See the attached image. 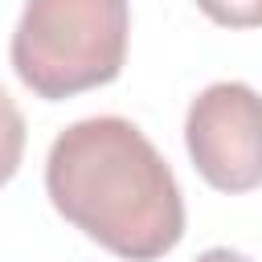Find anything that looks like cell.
<instances>
[{
  "label": "cell",
  "mask_w": 262,
  "mask_h": 262,
  "mask_svg": "<svg viewBox=\"0 0 262 262\" xmlns=\"http://www.w3.org/2000/svg\"><path fill=\"white\" fill-rule=\"evenodd\" d=\"M25 156V115L12 102V94L0 86V184L12 180V172L20 168Z\"/></svg>",
  "instance_id": "4"
},
{
  "label": "cell",
  "mask_w": 262,
  "mask_h": 262,
  "mask_svg": "<svg viewBox=\"0 0 262 262\" xmlns=\"http://www.w3.org/2000/svg\"><path fill=\"white\" fill-rule=\"evenodd\" d=\"M196 8L225 29H258L262 25V0H196Z\"/></svg>",
  "instance_id": "5"
},
{
  "label": "cell",
  "mask_w": 262,
  "mask_h": 262,
  "mask_svg": "<svg viewBox=\"0 0 262 262\" xmlns=\"http://www.w3.org/2000/svg\"><path fill=\"white\" fill-rule=\"evenodd\" d=\"M196 262H250L246 254H237V250H225V246H217V250H205Z\"/></svg>",
  "instance_id": "6"
},
{
  "label": "cell",
  "mask_w": 262,
  "mask_h": 262,
  "mask_svg": "<svg viewBox=\"0 0 262 262\" xmlns=\"http://www.w3.org/2000/svg\"><path fill=\"white\" fill-rule=\"evenodd\" d=\"M127 0H29L12 33V70L37 98H70L119 78Z\"/></svg>",
  "instance_id": "2"
},
{
  "label": "cell",
  "mask_w": 262,
  "mask_h": 262,
  "mask_svg": "<svg viewBox=\"0 0 262 262\" xmlns=\"http://www.w3.org/2000/svg\"><path fill=\"white\" fill-rule=\"evenodd\" d=\"M184 143L196 172L221 192L262 184V94L246 82H213L184 119Z\"/></svg>",
  "instance_id": "3"
},
{
  "label": "cell",
  "mask_w": 262,
  "mask_h": 262,
  "mask_svg": "<svg viewBox=\"0 0 262 262\" xmlns=\"http://www.w3.org/2000/svg\"><path fill=\"white\" fill-rule=\"evenodd\" d=\"M45 188L74 229L127 262H156L184 233V201L168 160L119 115L66 127L49 147Z\"/></svg>",
  "instance_id": "1"
}]
</instances>
